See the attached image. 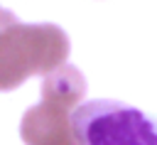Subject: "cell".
<instances>
[{
	"mask_svg": "<svg viewBox=\"0 0 157 145\" xmlns=\"http://www.w3.org/2000/svg\"><path fill=\"white\" fill-rule=\"evenodd\" d=\"M86 93L83 74L71 64H59L42 79V101L25 111L20 135L25 145H78L71 111Z\"/></svg>",
	"mask_w": 157,
	"mask_h": 145,
	"instance_id": "7a4b0ae2",
	"label": "cell"
},
{
	"mask_svg": "<svg viewBox=\"0 0 157 145\" xmlns=\"http://www.w3.org/2000/svg\"><path fill=\"white\" fill-rule=\"evenodd\" d=\"M69 57V37L52 22H20L0 7V91L22 86L34 74H47Z\"/></svg>",
	"mask_w": 157,
	"mask_h": 145,
	"instance_id": "6da1fadb",
	"label": "cell"
},
{
	"mask_svg": "<svg viewBox=\"0 0 157 145\" xmlns=\"http://www.w3.org/2000/svg\"><path fill=\"white\" fill-rule=\"evenodd\" d=\"M71 125L78 145H157V120L120 101H86Z\"/></svg>",
	"mask_w": 157,
	"mask_h": 145,
	"instance_id": "3957f363",
	"label": "cell"
}]
</instances>
